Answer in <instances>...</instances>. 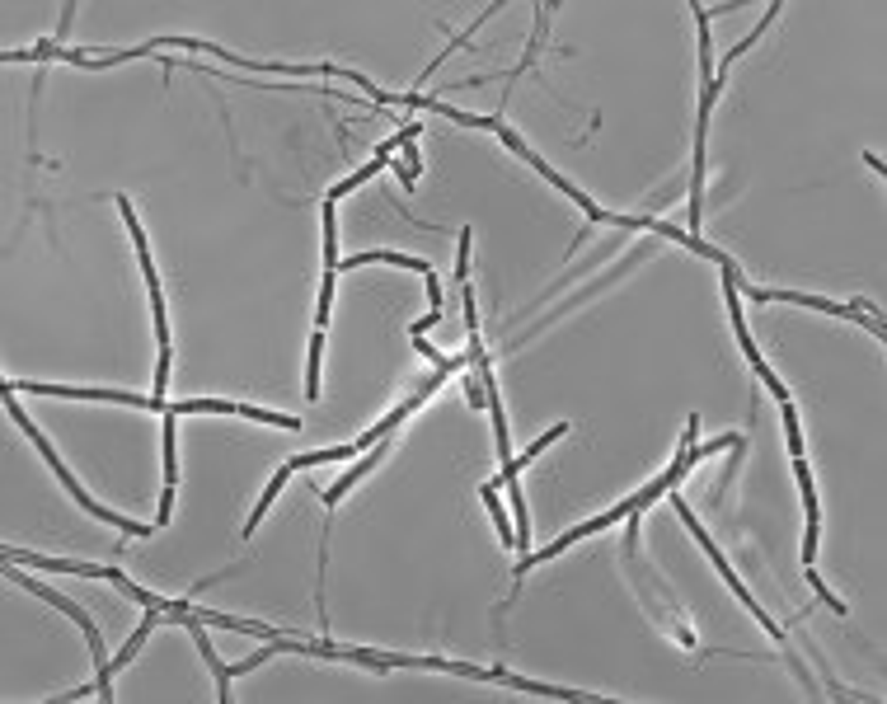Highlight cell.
I'll use <instances>...</instances> for the list:
<instances>
[{
  "instance_id": "obj_1",
  "label": "cell",
  "mask_w": 887,
  "mask_h": 704,
  "mask_svg": "<svg viewBox=\"0 0 887 704\" xmlns=\"http://www.w3.org/2000/svg\"><path fill=\"white\" fill-rule=\"evenodd\" d=\"M5 404H10V414H15V423H19V428L29 432V442L38 446V451H43V460H47V465H52V470H57V479H62L66 489L76 493V503L85 507V512H94V517H99V521H108V526H118V531H127V536H137V540H146V536H151V526H146V521H127V517H118V512H108V507L90 503V493H85V489H80V484H76V475H71V465H62V456L52 451V442H47L43 432L33 428V418H24V414H19L15 395H5Z\"/></svg>"
},
{
  "instance_id": "obj_2",
  "label": "cell",
  "mask_w": 887,
  "mask_h": 704,
  "mask_svg": "<svg viewBox=\"0 0 887 704\" xmlns=\"http://www.w3.org/2000/svg\"><path fill=\"white\" fill-rule=\"evenodd\" d=\"M690 15L700 19V66H704V99H700V137H695V165H690V226H700L704 216V127H709V108L719 99V80H709V10L690 5Z\"/></svg>"
},
{
  "instance_id": "obj_3",
  "label": "cell",
  "mask_w": 887,
  "mask_h": 704,
  "mask_svg": "<svg viewBox=\"0 0 887 704\" xmlns=\"http://www.w3.org/2000/svg\"><path fill=\"white\" fill-rule=\"evenodd\" d=\"M123 207V221L132 230V240H137V259H141V273H146V287H151V306H155V338H160V367H155V390H165L169 385V320H165V296H160V282H155V263H151V249H146V235H141L137 216H132V202L118 198Z\"/></svg>"
},
{
  "instance_id": "obj_4",
  "label": "cell",
  "mask_w": 887,
  "mask_h": 704,
  "mask_svg": "<svg viewBox=\"0 0 887 704\" xmlns=\"http://www.w3.org/2000/svg\"><path fill=\"white\" fill-rule=\"evenodd\" d=\"M672 507H676V512H681V521H686L690 531H695V540H700V545H704V554H709V559H714V564H719V573H723V578H728V587H733L737 597L747 601V611H751V615H756V620H761V625H765V629H770V634H775V639H780V643H784V629H780V625H775V620H770V615H765V611H761V606H756V601H751V592H747V582H742V578H737V573H733V568H728V559H723V554H719V545H714V540H709V531H700V521L690 517V507H686V503H681V498H672Z\"/></svg>"
},
{
  "instance_id": "obj_5",
  "label": "cell",
  "mask_w": 887,
  "mask_h": 704,
  "mask_svg": "<svg viewBox=\"0 0 887 704\" xmlns=\"http://www.w3.org/2000/svg\"><path fill=\"white\" fill-rule=\"evenodd\" d=\"M10 578L19 582V587H29L33 597H43L47 606H57V611L62 615H71V620H76L80 629H85V639H90V648H94V662H99V672H104V639H99V629H94V620L85 611H80V606H71V601L62 597V592H52V587H43V582L38 578H24V573H10Z\"/></svg>"
},
{
  "instance_id": "obj_6",
  "label": "cell",
  "mask_w": 887,
  "mask_h": 704,
  "mask_svg": "<svg viewBox=\"0 0 887 704\" xmlns=\"http://www.w3.org/2000/svg\"><path fill=\"white\" fill-rule=\"evenodd\" d=\"M794 475H798V489H803V512H808V540H803V559L812 564V554H817V489H812V475L803 456H794Z\"/></svg>"
},
{
  "instance_id": "obj_7",
  "label": "cell",
  "mask_w": 887,
  "mask_h": 704,
  "mask_svg": "<svg viewBox=\"0 0 887 704\" xmlns=\"http://www.w3.org/2000/svg\"><path fill=\"white\" fill-rule=\"evenodd\" d=\"M160 620H165V615H146V625H141L137 634H132V639H127V648H123V653H118V658H113V662H104V672H99V681H94V686H99V695H104V700H108V681H113V672H118V667H127V662L137 658V653H141V643H146V634H151V629L160 625Z\"/></svg>"
},
{
  "instance_id": "obj_8",
  "label": "cell",
  "mask_w": 887,
  "mask_h": 704,
  "mask_svg": "<svg viewBox=\"0 0 887 704\" xmlns=\"http://www.w3.org/2000/svg\"><path fill=\"white\" fill-rule=\"evenodd\" d=\"M174 423H179V414H165V498H160V521H169V512H174V479H179V470H174Z\"/></svg>"
},
{
  "instance_id": "obj_9",
  "label": "cell",
  "mask_w": 887,
  "mask_h": 704,
  "mask_svg": "<svg viewBox=\"0 0 887 704\" xmlns=\"http://www.w3.org/2000/svg\"><path fill=\"white\" fill-rule=\"evenodd\" d=\"M287 475H296V465H291V460H287V465H282V470H277L273 479H268V489H263L259 507H254V517H249V526H245V536H254V526H259V517H263V512H268V507H273V498H277V493H282V484H287Z\"/></svg>"
},
{
  "instance_id": "obj_10",
  "label": "cell",
  "mask_w": 887,
  "mask_h": 704,
  "mask_svg": "<svg viewBox=\"0 0 887 704\" xmlns=\"http://www.w3.org/2000/svg\"><path fill=\"white\" fill-rule=\"evenodd\" d=\"M376 460H381V451H371V456H367V460H357V465H352L348 475L338 479L334 489H324V503L334 507V503H338V498H343V493H348V489H352V484H357V479H362V475H367V470H371V465H376Z\"/></svg>"
},
{
  "instance_id": "obj_11",
  "label": "cell",
  "mask_w": 887,
  "mask_h": 704,
  "mask_svg": "<svg viewBox=\"0 0 887 704\" xmlns=\"http://www.w3.org/2000/svg\"><path fill=\"white\" fill-rule=\"evenodd\" d=\"M484 507L493 512V521H498V531H503V545H517V536H512V526H507V512L503 503H498V484H484Z\"/></svg>"
},
{
  "instance_id": "obj_12",
  "label": "cell",
  "mask_w": 887,
  "mask_h": 704,
  "mask_svg": "<svg viewBox=\"0 0 887 704\" xmlns=\"http://www.w3.org/2000/svg\"><path fill=\"white\" fill-rule=\"evenodd\" d=\"M320 352H324V334L315 329V338H310V371H306V395L310 399H320Z\"/></svg>"
},
{
  "instance_id": "obj_13",
  "label": "cell",
  "mask_w": 887,
  "mask_h": 704,
  "mask_svg": "<svg viewBox=\"0 0 887 704\" xmlns=\"http://www.w3.org/2000/svg\"><path fill=\"white\" fill-rule=\"evenodd\" d=\"M808 582H812V587H817V592H822V601H826V606H831V611H836V615H845V601H836V597H831V592H826V587H822V578H817V573H808Z\"/></svg>"
}]
</instances>
